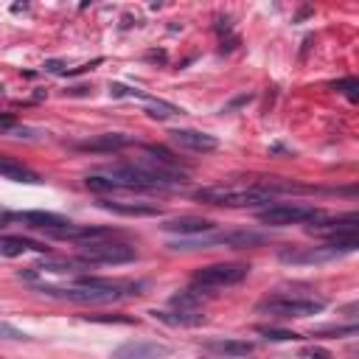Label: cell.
Segmentation results:
<instances>
[{
    "instance_id": "1",
    "label": "cell",
    "mask_w": 359,
    "mask_h": 359,
    "mask_svg": "<svg viewBox=\"0 0 359 359\" xmlns=\"http://www.w3.org/2000/svg\"><path fill=\"white\" fill-rule=\"evenodd\" d=\"M42 292L50 294V297L73 300V303H115V300L140 294V283H135V280H121V278H95V275H84V278H79L73 286H65V289L42 286Z\"/></svg>"
},
{
    "instance_id": "2",
    "label": "cell",
    "mask_w": 359,
    "mask_h": 359,
    "mask_svg": "<svg viewBox=\"0 0 359 359\" xmlns=\"http://www.w3.org/2000/svg\"><path fill=\"white\" fill-rule=\"evenodd\" d=\"M199 202L208 205H224V208H252V205H269L272 194L269 188H233V185H208L194 194Z\"/></svg>"
},
{
    "instance_id": "3",
    "label": "cell",
    "mask_w": 359,
    "mask_h": 359,
    "mask_svg": "<svg viewBox=\"0 0 359 359\" xmlns=\"http://www.w3.org/2000/svg\"><path fill=\"white\" fill-rule=\"evenodd\" d=\"M247 275H250V266H247V264H238V261L210 264V266H202V269L194 272V278H191V292L202 294V292L227 289V286L241 283Z\"/></svg>"
},
{
    "instance_id": "4",
    "label": "cell",
    "mask_w": 359,
    "mask_h": 359,
    "mask_svg": "<svg viewBox=\"0 0 359 359\" xmlns=\"http://www.w3.org/2000/svg\"><path fill=\"white\" fill-rule=\"evenodd\" d=\"M323 213L311 205H289V202H280V205H269L258 213V222L266 224V227H289V224H306V222H314L320 219Z\"/></svg>"
},
{
    "instance_id": "5",
    "label": "cell",
    "mask_w": 359,
    "mask_h": 359,
    "mask_svg": "<svg viewBox=\"0 0 359 359\" xmlns=\"http://www.w3.org/2000/svg\"><path fill=\"white\" fill-rule=\"evenodd\" d=\"M323 309L325 303L314 297H266L258 303V311L272 317H311L320 314Z\"/></svg>"
},
{
    "instance_id": "6",
    "label": "cell",
    "mask_w": 359,
    "mask_h": 359,
    "mask_svg": "<svg viewBox=\"0 0 359 359\" xmlns=\"http://www.w3.org/2000/svg\"><path fill=\"white\" fill-rule=\"evenodd\" d=\"M135 247L121 244V241H90L81 247V261L87 264H126L135 261Z\"/></svg>"
},
{
    "instance_id": "7",
    "label": "cell",
    "mask_w": 359,
    "mask_h": 359,
    "mask_svg": "<svg viewBox=\"0 0 359 359\" xmlns=\"http://www.w3.org/2000/svg\"><path fill=\"white\" fill-rule=\"evenodd\" d=\"M171 143L180 146L182 151H191V154H208V151L219 149V140L208 132H199V129H174Z\"/></svg>"
},
{
    "instance_id": "8",
    "label": "cell",
    "mask_w": 359,
    "mask_h": 359,
    "mask_svg": "<svg viewBox=\"0 0 359 359\" xmlns=\"http://www.w3.org/2000/svg\"><path fill=\"white\" fill-rule=\"evenodd\" d=\"M356 224H359V216L345 213V216H337V219H314L309 224V233L325 236L331 241V238H342V236H356Z\"/></svg>"
},
{
    "instance_id": "9",
    "label": "cell",
    "mask_w": 359,
    "mask_h": 359,
    "mask_svg": "<svg viewBox=\"0 0 359 359\" xmlns=\"http://www.w3.org/2000/svg\"><path fill=\"white\" fill-rule=\"evenodd\" d=\"M11 219H20V222H25L28 227L45 230V233H50V236H53L56 230H62V227L70 224L65 216H59V213H45V210H22V213H14Z\"/></svg>"
},
{
    "instance_id": "10",
    "label": "cell",
    "mask_w": 359,
    "mask_h": 359,
    "mask_svg": "<svg viewBox=\"0 0 359 359\" xmlns=\"http://www.w3.org/2000/svg\"><path fill=\"white\" fill-rule=\"evenodd\" d=\"M168 356V348L157 342H126L112 351V359H163Z\"/></svg>"
},
{
    "instance_id": "11",
    "label": "cell",
    "mask_w": 359,
    "mask_h": 359,
    "mask_svg": "<svg viewBox=\"0 0 359 359\" xmlns=\"http://www.w3.org/2000/svg\"><path fill=\"white\" fill-rule=\"evenodd\" d=\"M163 230H168V233H180V238H191V236L210 233V230H213V222H210V219H199V216H180V219L165 222Z\"/></svg>"
},
{
    "instance_id": "12",
    "label": "cell",
    "mask_w": 359,
    "mask_h": 359,
    "mask_svg": "<svg viewBox=\"0 0 359 359\" xmlns=\"http://www.w3.org/2000/svg\"><path fill=\"white\" fill-rule=\"evenodd\" d=\"M334 255H339V252L334 247L323 244V247H309V250H283L280 261H286V264H320V261H328Z\"/></svg>"
},
{
    "instance_id": "13",
    "label": "cell",
    "mask_w": 359,
    "mask_h": 359,
    "mask_svg": "<svg viewBox=\"0 0 359 359\" xmlns=\"http://www.w3.org/2000/svg\"><path fill=\"white\" fill-rule=\"evenodd\" d=\"M205 351H210L216 356L238 359V356H250L255 351V345L247 339H210V342H205Z\"/></svg>"
},
{
    "instance_id": "14",
    "label": "cell",
    "mask_w": 359,
    "mask_h": 359,
    "mask_svg": "<svg viewBox=\"0 0 359 359\" xmlns=\"http://www.w3.org/2000/svg\"><path fill=\"white\" fill-rule=\"evenodd\" d=\"M101 208L118 213V216H157L160 208L149 202H123V199H101Z\"/></svg>"
},
{
    "instance_id": "15",
    "label": "cell",
    "mask_w": 359,
    "mask_h": 359,
    "mask_svg": "<svg viewBox=\"0 0 359 359\" xmlns=\"http://www.w3.org/2000/svg\"><path fill=\"white\" fill-rule=\"evenodd\" d=\"M129 143H135V137L121 135V132H109V135H98V137H93V140L79 143V149H81V151H115V149H123V146H129Z\"/></svg>"
},
{
    "instance_id": "16",
    "label": "cell",
    "mask_w": 359,
    "mask_h": 359,
    "mask_svg": "<svg viewBox=\"0 0 359 359\" xmlns=\"http://www.w3.org/2000/svg\"><path fill=\"white\" fill-rule=\"evenodd\" d=\"M28 250L45 252V244L31 241V238H25V236H0V255L17 258V255H22V252H28Z\"/></svg>"
},
{
    "instance_id": "17",
    "label": "cell",
    "mask_w": 359,
    "mask_h": 359,
    "mask_svg": "<svg viewBox=\"0 0 359 359\" xmlns=\"http://www.w3.org/2000/svg\"><path fill=\"white\" fill-rule=\"evenodd\" d=\"M0 177L14 180V182H39L36 171H31V168L22 165L20 160H14V157H3V154H0Z\"/></svg>"
},
{
    "instance_id": "18",
    "label": "cell",
    "mask_w": 359,
    "mask_h": 359,
    "mask_svg": "<svg viewBox=\"0 0 359 359\" xmlns=\"http://www.w3.org/2000/svg\"><path fill=\"white\" fill-rule=\"evenodd\" d=\"M154 317L165 320V323H174V325H196L205 320L202 309H174V311H154Z\"/></svg>"
},
{
    "instance_id": "19",
    "label": "cell",
    "mask_w": 359,
    "mask_h": 359,
    "mask_svg": "<svg viewBox=\"0 0 359 359\" xmlns=\"http://www.w3.org/2000/svg\"><path fill=\"white\" fill-rule=\"evenodd\" d=\"M143 107H146V115L149 118H157V121H165V118H174V115H182V109L171 101H163V98H143Z\"/></svg>"
},
{
    "instance_id": "20",
    "label": "cell",
    "mask_w": 359,
    "mask_h": 359,
    "mask_svg": "<svg viewBox=\"0 0 359 359\" xmlns=\"http://www.w3.org/2000/svg\"><path fill=\"white\" fill-rule=\"evenodd\" d=\"M255 331L264 334L266 339H280V342H286V339H300V334H294V331H283V328H272V325H258Z\"/></svg>"
},
{
    "instance_id": "21",
    "label": "cell",
    "mask_w": 359,
    "mask_h": 359,
    "mask_svg": "<svg viewBox=\"0 0 359 359\" xmlns=\"http://www.w3.org/2000/svg\"><path fill=\"white\" fill-rule=\"evenodd\" d=\"M28 132H31L28 126H20L14 118L0 115V135H28Z\"/></svg>"
},
{
    "instance_id": "22",
    "label": "cell",
    "mask_w": 359,
    "mask_h": 359,
    "mask_svg": "<svg viewBox=\"0 0 359 359\" xmlns=\"http://www.w3.org/2000/svg\"><path fill=\"white\" fill-rule=\"evenodd\" d=\"M0 339H8V342H20V339H28V334H25V331H20L17 325H11V323L0 320Z\"/></svg>"
},
{
    "instance_id": "23",
    "label": "cell",
    "mask_w": 359,
    "mask_h": 359,
    "mask_svg": "<svg viewBox=\"0 0 359 359\" xmlns=\"http://www.w3.org/2000/svg\"><path fill=\"white\" fill-rule=\"evenodd\" d=\"M300 359H337L331 351H325V348H320V345H309V348H303V353H300Z\"/></svg>"
},
{
    "instance_id": "24",
    "label": "cell",
    "mask_w": 359,
    "mask_h": 359,
    "mask_svg": "<svg viewBox=\"0 0 359 359\" xmlns=\"http://www.w3.org/2000/svg\"><path fill=\"white\" fill-rule=\"evenodd\" d=\"M337 90H345L351 101L356 98V93H353V90H356V81H353V79H348V81H339V84H337Z\"/></svg>"
}]
</instances>
